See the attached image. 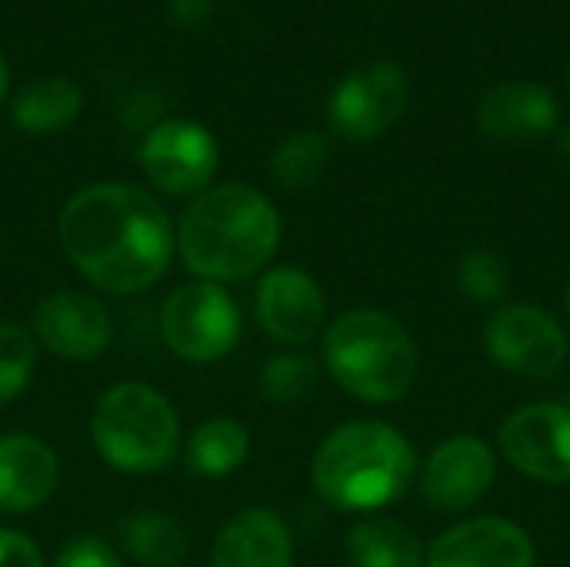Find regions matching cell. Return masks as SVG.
I'll return each mask as SVG.
<instances>
[{"label":"cell","instance_id":"obj_1","mask_svg":"<svg viewBox=\"0 0 570 567\" xmlns=\"http://www.w3.org/2000/svg\"><path fill=\"white\" fill-rule=\"evenodd\" d=\"M60 244L70 264L100 291L137 294L154 287L174 254L167 211L140 187L90 184L60 214Z\"/></svg>","mask_w":570,"mask_h":567},{"label":"cell","instance_id":"obj_2","mask_svg":"<svg viewBox=\"0 0 570 567\" xmlns=\"http://www.w3.org/2000/svg\"><path fill=\"white\" fill-rule=\"evenodd\" d=\"M277 241L281 217L274 204L247 184H224L197 194L177 227L184 264L210 284L257 274L274 257Z\"/></svg>","mask_w":570,"mask_h":567},{"label":"cell","instance_id":"obj_3","mask_svg":"<svg viewBox=\"0 0 570 567\" xmlns=\"http://www.w3.org/2000/svg\"><path fill=\"white\" fill-rule=\"evenodd\" d=\"M311 478L327 505L341 511H377L407 491L414 448L391 424L351 421L317 448Z\"/></svg>","mask_w":570,"mask_h":567},{"label":"cell","instance_id":"obj_4","mask_svg":"<svg viewBox=\"0 0 570 567\" xmlns=\"http://www.w3.org/2000/svg\"><path fill=\"white\" fill-rule=\"evenodd\" d=\"M324 364L354 398L387 404L411 391L417 378V348L391 314L351 311L331 324Z\"/></svg>","mask_w":570,"mask_h":567},{"label":"cell","instance_id":"obj_5","mask_svg":"<svg viewBox=\"0 0 570 567\" xmlns=\"http://www.w3.org/2000/svg\"><path fill=\"white\" fill-rule=\"evenodd\" d=\"M97 454L130 475L167 468L180 448V424L170 401L140 381H124L100 394L90 421Z\"/></svg>","mask_w":570,"mask_h":567},{"label":"cell","instance_id":"obj_6","mask_svg":"<svg viewBox=\"0 0 570 567\" xmlns=\"http://www.w3.org/2000/svg\"><path fill=\"white\" fill-rule=\"evenodd\" d=\"M160 331L177 358L210 364L234 351L240 338V314L220 284L194 281L167 297L160 311Z\"/></svg>","mask_w":570,"mask_h":567},{"label":"cell","instance_id":"obj_7","mask_svg":"<svg viewBox=\"0 0 570 567\" xmlns=\"http://www.w3.org/2000/svg\"><path fill=\"white\" fill-rule=\"evenodd\" d=\"M407 107V74L391 60H374L347 74L327 104L331 127L347 140H374L397 124Z\"/></svg>","mask_w":570,"mask_h":567},{"label":"cell","instance_id":"obj_8","mask_svg":"<svg viewBox=\"0 0 570 567\" xmlns=\"http://www.w3.org/2000/svg\"><path fill=\"white\" fill-rule=\"evenodd\" d=\"M217 160L220 150L214 134L194 120H164L144 137L140 147L144 174L170 197L200 194L214 180Z\"/></svg>","mask_w":570,"mask_h":567},{"label":"cell","instance_id":"obj_9","mask_svg":"<svg viewBox=\"0 0 570 567\" xmlns=\"http://www.w3.org/2000/svg\"><path fill=\"white\" fill-rule=\"evenodd\" d=\"M484 348L504 371L521 378H551L568 358V338L561 324L528 304L494 311L484 328Z\"/></svg>","mask_w":570,"mask_h":567},{"label":"cell","instance_id":"obj_10","mask_svg":"<svg viewBox=\"0 0 570 567\" xmlns=\"http://www.w3.org/2000/svg\"><path fill=\"white\" fill-rule=\"evenodd\" d=\"M501 451L534 481H570V408L531 404L514 411L501 428Z\"/></svg>","mask_w":570,"mask_h":567},{"label":"cell","instance_id":"obj_11","mask_svg":"<svg viewBox=\"0 0 570 567\" xmlns=\"http://www.w3.org/2000/svg\"><path fill=\"white\" fill-rule=\"evenodd\" d=\"M257 321L281 344H307L324 324V294L301 267H274L257 284Z\"/></svg>","mask_w":570,"mask_h":567},{"label":"cell","instance_id":"obj_12","mask_svg":"<svg viewBox=\"0 0 570 567\" xmlns=\"http://www.w3.org/2000/svg\"><path fill=\"white\" fill-rule=\"evenodd\" d=\"M494 485V454L478 438L444 441L424 465L421 491L438 511H464Z\"/></svg>","mask_w":570,"mask_h":567},{"label":"cell","instance_id":"obj_13","mask_svg":"<svg viewBox=\"0 0 570 567\" xmlns=\"http://www.w3.org/2000/svg\"><path fill=\"white\" fill-rule=\"evenodd\" d=\"M33 331L47 351L67 361H94L110 341V314L97 297L57 291L37 304Z\"/></svg>","mask_w":570,"mask_h":567},{"label":"cell","instance_id":"obj_14","mask_svg":"<svg viewBox=\"0 0 570 567\" xmlns=\"http://www.w3.org/2000/svg\"><path fill=\"white\" fill-rule=\"evenodd\" d=\"M428 567H534V545L504 518H474L434 541Z\"/></svg>","mask_w":570,"mask_h":567},{"label":"cell","instance_id":"obj_15","mask_svg":"<svg viewBox=\"0 0 570 567\" xmlns=\"http://www.w3.org/2000/svg\"><path fill=\"white\" fill-rule=\"evenodd\" d=\"M478 124L491 140H504V144L541 140L558 127V100L541 84L511 80L481 97Z\"/></svg>","mask_w":570,"mask_h":567},{"label":"cell","instance_id":"obj_16","mask_svg":"<svg viewBox=\"0 0 570 567\" xmlns=\"http://www.w3.org/2000/svg\"><path fill=\"white\" fill-rule=\"evenodd\" d=\"M57 454L33 434H0V511L27 515L57 491Z\"/></svg>","mask_w":570,"mask_h":567},{"label":"cell","instance_id":"obj_17","mask_svg":"<svg viewBox=\"0 0 570 567\" xmlns=\"http://www.w3.org/2000/svg\"><path fill=\"white\" fill-rule=\"evenodd\" d=\"M214 567H291L294 541L281 515L267 508H247L224 525L210 551Z\"/></svg>","mask_w":570,"mask_h":567},{"label":"cell","instance_id":"obj_18","mask_svg":"<svg viewBox=\"0 0 570 567\" xmlns=\"http://www.w3.org/2000/svg\"><path fill=\"white\" fill-rule=\"evenodd\" d=\"M83 94L67 77H40L13 100V124L27 134H53L77 120Z\"/></svg>","mask_w":570,"mask_h":567},{"label":"cell","instance_id":"obj_19","mask_svg":"<svg viewBox=\"0 0 570 567\" xmlns=\"http://www.w3.org/2000/svg\"><path fill=\"white\" fill-rule=\"evenodd\" d=\"M347 558L354 567H424L417 535L387 518L361 521L347 538Z\"/></svg>","mask_w":570,"mask_h":567},{"label":"cell","instance_id":"obj_20","mask_svg":"<svg viewBox=\"0 0 570 567\" xmlns=\"http://www.w3.org/2000/svg\"><path fill=\"white\" fill-rule=\"evenodd\" d=\"M247 451H250V438L240 421L210 418L194 428L187 441V465L204 478H227L247 461Z\"/></svg>","mask_w":570,"mask_h":567},{"label":"cell","instance_id":"obj_21","mask_svg":"<svg viewBox=\"0 0 570 567\" xmlns=\"http://www.w3.org/2000/svg\"><path fill=\"white\" fill-rule=\"evenodd\" d=\"M120 548L147 567H177L187 555V531L170 515L140 511L120 521Z\"/></svg>","mask_w":570,"mask_h":567},{"label":"cell","instance_id":"obj_22","mask_svg":"<svg viewBox=\"0 0 570 567\" xmlns=\"http://www.w3.org/2000/svg\"><path fill=\"white\" fill-rule=\"evenodd\" d=\"M331 164V140L317 130H297L277 144L271 157V177L287 190H304L321 180Z\"/></svg>","mask_w":570,"mask_h":567},{"label":"cell","instance_id":"obj_23","mask_svg":"<svg viewBox=\"0 0 570 567\" xmlns=\"http://www.w3.org/2000/svg\"><path fill=\"white\" fill-rule=\"evenodd\" d=\"M37 364V344L30 331L17 321L0 324V404L23 394Z\"/></svg>","mask_w":570,"mask_h":567},{"label":"cell","instance_id":"obj_24","mask_svg":"<svg viewBox=\"0 0 570 567\" xmlns=\"http://www.w3.org/2000/svg\"><path fill=\"white\" fill-rule=\"evenodd\" d=\"M508 284H511V274H508V264L491 254V251H471L461 257V267H458V287L468 301L474 304H501L504 294H508Z\"/></svg>","mask_w":570,"mask_h":567},{"label":"cell","instance_id":"obj_25","mask_svg":"<svg viewBox=\"0 0 570 567\" xmlns=\"http://www.w3.org/2000/svg\"><path fill=\"white\" fill-rule=\"evenodd\" d=\"M314 384H317V364L304 354H277L261 371V391L277 404L307 398Z\"/></svg>","mask_w":570,"mask_h":567},{"label":"cell","instance_id":"obj_26","mask_svg":"<svg viewBox=\"0 0 570 567\" xmlns=\"http://www.w3.org/2000/svg\"><path fill=\"white\" fill-rule=\"evenodd\" d=\"M53 567H124V565H120L117 551H114L104 538L87 535V538H73V541L60 551V558H57V565Z\"/></svg>","mask_w":570,"mask_h":567},{"label":"cell","instance_id":"obj_27","mask_svg":"<svg viewBox=\"0 0 570 567\" xmlns=\"http://www.w3.org/2000/svg\"><path fill=\"white\" fill-rule=\"evenodd\" d=\"M0 567H43V558L30 538L0 528Z\"/></svg>","mask_w":570,"mask_h":567},{"label":"cell","instance_id":"obj_28","mask_svg":"<svg viewBox=\"0 0 570 567\" xmlns=\"http://www.w3.org/2000/svg\"><path fill=\"white\" fill-rule=\"evenodd\" d=\"M7 87H10V70H7V60L0 57V104L7 97Z\"/></svg>","mask_w":570,"mask_h":567},{"label":"cell","instance_id":"obj_29","mask_svg":"<svg viewBox=\"0 0 570 567\" xmlns=\"http://www.w3.org/2000/svg\"><path fill=\"white\" fill-rule=\"evenodd\" d=\"M568 314H570V284H568Z\"/></svg>","mask_w":570,"mask_h":567}]
</instances>
